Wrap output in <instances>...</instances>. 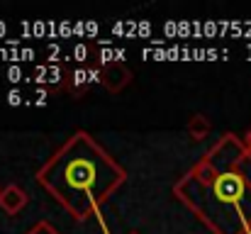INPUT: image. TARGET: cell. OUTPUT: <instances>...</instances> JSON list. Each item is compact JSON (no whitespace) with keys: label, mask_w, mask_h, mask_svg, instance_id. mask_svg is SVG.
<instances>
[{"label":"cell","mask_w":251,"mask_h":234,"mask_svg":"<svg viewBox=\"0 0 251 234\" xmlns=\"http://www.w3.org/2000/svg\"><path fill=\"white\" fill-rule=\"evenodd\" d=\"M129 234H139V232H129Z\"/></svg>","instance_id":"cell-8"},{"label":"cell","mask_w":251,"mask_h":234,"mask_svg":"<svg viewBox=\"0 0 251 234\" xmlns=\"http://www.w3.org/2000/svg\"><path fill=\"white\" fill-rule=\"evenodd\" d=\"M27 193L20 188V185H5L2 188V193H0V210L5 212V215H17V212H22L25 210V205H27Z\"/></svg>","instance_id":"cell-4"},{"label":"cell","mask_w":251,"mask_h":234,"mask_svg":"<svg viewBox=\"0 0 251 234\" xmlns=\"http://www.w3.org/2000/svg\"><path fill=\"white\" fill-rule=\"evenodd\" d=\"M98 80H100V83H102V88H107L110 93H120L122 88H127V85H129V80H132V71H129L127 66H122L120 61H112V64H105V66L100 69Z\"/></svg>","instance_id":"cell-3"},{"label":"cell","mask_w":251,"mask_h":234,"mask_svg":"<svg viewBox=\"0 0 251 234\" xmlns=\"http://www.w3.org/2000/svg\"><path fill=\"white\" fill-rule=\"evenodd\" d=\"M188 134L193 142H200L210 134V120L205 115H193L190 122H188Z\"/></svg>","instance_id":"cell-5"},{"label":"cell","mask_w":251,"mask_h":234,"mask_svg":"<svg viewBox=\"0 0 251 234\" xmlns=\"http://www.w3.org/2000/svg\"><path fill=\"white\" fill-rule=\"evenodd\" d=\"M125 181L127 171L85 132L64 142L37 173V183L78 222L88 220Z\"/></svg>","instance_id":"cell-1"},{"label":"cell","mask_w":251,"mask_h":234,"mask_svg":"<svg viewBox=\"0 0 251 234\" xmlns=\"http://www.w3.org/2000/svg\"><path fill=\"white\" fill-rule=\"evenodd\" d=\"M173 193L195 212L212 234H244L251 227V181L242 166L217 171L207 158H200L176 185Z\"/></svg>","instance_id":"cell-2"},{"label":"cell","mask_w":251,"mask_h":234,"mask_svg":"<svg viewBox=\"0 0 251 234\" xmlns=\"http://www.w3.org/2000/svg\"><path fill=\"white\" fill-rule=\"evenodd\" d=\"M242 142H244V147H247V152H249V154H251V127H249V130H247V132H244V139H242Z\"/></svg>","instance_id":"cell-7"},{"label":"cell","mask_w":251,"mask_h":234,"mask_svg":"<svg viewBox=\"0 0 251 234\" xmlns=\"http://www.w3.org/2000/svg\"><path fill=\"white\" fill-rule=\"evenodd\" d=\"M27 234H59V230L54 225H49V222H37Z\"/></svg>","instance_id":"cell-6"},{"label":"cell","mask_w":251,"mask_h":234,"mask_svg":"<svg viewBox=\"0 0 251 234\" xmlns=\"http://www.w3.org/2000/svg\"><path fill=\"white\" fill-rule=\"evenodd\" d=\"M0 193H2V190H0Z\"/></svg>","instance_id":"cell-9"}]
</instances>
